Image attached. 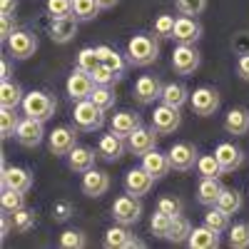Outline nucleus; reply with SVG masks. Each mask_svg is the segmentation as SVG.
I'll return each mask as SVG.
<instances>
[{"mask_svg":"<svg viewBox=\"0 0 249 249\" xmlns=\"http://www.w3.org/2000/svg\"><path fill=\"white\" fill-rule=\"evenodd\" d=\"M167 157H170V164L175 172H190L192 167H197L199 152L192 142H175L167 150Z\"/></svg>","mask_w":249,"mask_h":249,"instance_id":"nucleus-8","label":"nucleus"},{"mask_svg":"<svg viewBox=\"0 0 249 249\" xmlns=\"http://www.w3.org/2000/svg\"><path fill=\"white\" fill-rule=\"evenodd\" d=\"M97 157H100L97 150L85 147V144H75V147L70 150V155H68V167L72 172H77V175H85L88 170L95 167V160Z\"/></svg>","mask_w":249,"mask_h":249,"instance_id":"nucleus-22","label":"nucleus"},{"mask_svg":"<svg viewBox=\"0 0 249 249\" xmlns=\"http://www.w3.org/2000/svg\"><path fill=\"white\" fill-rule=\"evenodd\" d=\"M110 212H112V219H115L117 224H127V227H132V224H137V222L142 219L144 207H142L140 197H135V195L127 192V195H120V197L112 202Z\"/></svg>","mask_w":249,"mask_h":249,"instance_id":"nucleus-4","label":"nucleus"},{"mask_svg":"<svg viewBox=\"0 0 249 249\" xmlns=\"http://www.w3.org/2000/svg\"><path fill=\"white\" fill-rule=\"evenodd\" d=\"M175 5L179 10V15H202L207 10V0H175Z\"/></svg>","mask_w":249,"mask_h":249,"instance_id":"nucleus-48","label":"nucleus"},{"mask_svg":"<svg viewBox=\"0 0 249 249\" xmlns=\"http://www.w3.org/2000/svg\"><path fill=\"white\" fill-rule=\"evenodd\" d=\"M182 124V115L177 107H170V105H157L155 112H152V127L155 132L162 137V135H175Z\"/></svg>","mask_w":249,"mask_h":249,"instance_id":"nucleus-11","label":"nucleus"},{"mask_svg":"<svg viewBox=\"0 0 249 249\" xmlns=\"http://www.w3.org/2000/svg\"><path fill=\"white\" fill-rule=\"evenodd\" d=\"M190 90H187L184 82H164V88H162V102L164 105H170V107H177L182 110L187 102H190Z\"/></svg>","mask_w":249,"mask_h":249,"instance_id":"nucleus-27","label":"nucleus"},{"mask_svg":"<svg viewBox=\"0 0 249 249\" xmlns=\"http://www.w3.org/2000/svg\"><path fill=\"white\" fill-rule=\"evenodd\" d=\"M0 207H3V212H8V214L23 210V207H25V192H18V190H8V187H3Z\"/></svg>","mask_w":249,"mask_h":249,"instance_id":"nucleus-37","label":"nucleus"},{"mask_svg":"<svg viewBox=\"0 0 249 249\" xmlns=\"http://www.w3.org/2000/svg\"><path fill=\"white\" fill-rule=\"evenodd\" d=\"M202 37V25L199 20L192 15H179L175 23V43L177 45H195L197 40Z\"/></svg>","mask_w":249,"mask_h":249,"instance_id":"nucleus-18","label":"nucleus"},{"mask_svg":"<svg viewBox=\"0 0 249 249\" xmlns=\"http://www.w3.org/2000/svg\"><path fill=\"white\" fill-rule=\"evenodd\" d=\"M97 50V57H100V62L102 65H107L110 70H115L120 77H124V72H127V57H122L115 48H110V45H97L95 48Z\"/></svg>","mask_w":249,"mask_h":249,"instance_id":"nucleus-31","label":"nucleus"},{"mask_svg":"<svg viewBox=\"0 0 249 249\" xmlns=\"http://www.w3.org/2000/svg\"><path fill=\"white\" fill-rule=\"evenodd\" d=\"M25 100L23 88L18 85L15 80H3L0 85V107H8V110H18Z\"/></svg>","mask_w":249,"mask_h":249,"instance_id":"nucleus-30","label":"nucleus"},{"mask_svg":"<svg viewBox=\"0 0 249 249\" xmlns=\"http://www.w3.org/2000/svg\"><path fill=\"white\" fill-rule=\"evenodd\" d=\"M72 214H75V207H72L70 202H65V199L55 202V204H53V210H50L53 222H68Z\"/></svg>","mask_w":249,"mask_h":249,"instance_id":"nucleus-50","label":"nucleus"},{"mask_svg":"<svg viewBox=\"0 0 249 249\" xmlns=\"http://www.w3.org/2000/svg\"><path fill=\"white\" fill-rule=\"evenodd\" d=\"M15 30H18V28H15L13 15H0V40H3V43H8L10 35H13Z\"/></svg>","mask_w":249,"mask_h":249,"instance_id":"nucleus-52","label":"nucleus"},{"mask_svg":"<svg viewBox=\"0 0 249 249\" xmlns=\"http://www.w3.org/2000/svg\"><path fill=\"white\" fill-rule=\"evenodd\" d=\"M10 75H13L10 60H8V57H3V60H0V80H10Z\"/></svg>","mask_w":249,"mask_h":249,"instance_id":"nucleus-56","label":"nucleus"},{"mask_svg":"<svg viewBox=\"0 0 249 249\" xmlns=\"http://www.w3.org/2000/svg\"><path fill=\"white\" fill-rule=\"evenodd\" d=\"M0 184L8 190H18V192H30L33 187V172L25 167H5L0 170Z\"/></svg>","mask_w":249,"mask_h":249,"instance_id":"nucleus-21","label":"nucleus"},{"mask_svg":"<svg viewBox=\"0 0 249 249\" xmlns=\"http://www.w3.org/2000/svg\"><path fill=\"white\" fill-rule=\"evenodd\" d=\"M224 190V184L219 182V177H199V184H197V202L204 204V207H214L219 195Z\"/></svg>","mask_w":249,"mask_h":249,"instance_id":"nucleus-25","label":"nucleus"},{"mask_svg":"<svg viewBox=\"0 0 249 249\" xmlns=\"http://www.w3.org/2000/svg\"><path fill=\"white\" fill-rule=\"evenodd\" d=\"M219 102H222L219 100V92L214 88H207V85L197 88L190 95V105H192L195 115H199V117H212L219 110Z\"/></svg>","mask_w":249,"mask_h":249,"instance_id":"nucleus-10","label":"nucleus"},{"mask_svg":"<svg viewBox=\"0 0 249 249\" xmlns=\"http://www.w3.org/2000/svg\"><path fill=\"white\" fill-rule=\"evenodd\" d=\"M77 23L75 18H53L50 23V40L57 45H68L77 37Z\"/></svg>","mask_w":249,"mask_h":249,"instance_id":"nucleus-23","label":"nucleus"},{"mask_svg":"<svg viewBox=\"0 0 249 249\" xmlns=\"http://www.w3.org/2000/svg\"><path fill=\"white\" fill-rule=\"evenodd\" d=\"M37 45H40L37 35H35L33 30H25V28L15 30V33L10 35V40L5 43L10 57H15V60H28V57H33L35 50H37Z\"/></svg>","mask_w":249,"mask_h":249,"instance_id":"nucleus-5","label":"nucleus"},{"mask_svg":"<svg viewBox=\"0 0 249 249\" xmlns=\"http://www.w3.org/2000/svg\"><path fill=\"white\" fill-rule=\"evenodd\" d=\"M160 57V40L147 33H137L127 43V62L135 68H150Z\"/></svg>","mask_w":249,"mask_h":249,"instance_id":"nucleus-1","label":"nucleus"},{"mask_svg":"<svg viewBox=\"0 0 249 249\" xmlns=\"http://www.w3.org/2000/svg\"><path fill=\"white\" fill-rule=\"evenodd\" d=\"M230 247L232 249H247L249 247V222L230 224Z\"/></svg>","mask_w":249,"mask_h":249,"instance_id":"nucleus-39","label":"nucleus"},{"mask_svg":"<svg viewBox=\"0 0 249 249\" xmlns=\"http://www.w3.org/2000/svg\"><path fill=\"white\" fill-rule=\"evenodd\" d=\"M224 130H227V135L244 137V135L249 132V110H244V107H232L230 112L224 115Z\"/></svg>","mask_w":249,"mask_h":249,"instance_id":"nucleus-29","label":"nucleus"},{"mask_svg":"<svg viewBox=\"0 0 249 249\" xmlns=\"http://www.w3.org/2000/svg\"><path fill=\"white\" fill-rule=\"evenodd\" d=\"M105 247L107 249H135V247H144V242L142 239H137L132 232H130V227L127 224H117L115 222V227H110V230L105 232Z\"/></svg>","mask_w":249,"mask_h":249,"instance_id":"nucleus-14","label":"nucleus"},{"mask_svg":"<svg viewBox=\"0 0 249 249\" xmlns=\"http://www.w3.org/2000/svg\"><path fill=\"white\" fill-rule=\"evenodd\" d=\"M242 204H244L242 192H239V190H232V187H224L222 195H219V199H217V207H219V210H224L230 217L242 210Z\"/></svg>","mask_w":249,"mask_h":249,"instance_id":"nucleus-33","label":"nucleus"},{"mask_svg":"<svg viewBox=\"0 0 249 249\" xmlns=\"http://www.w3.org/2000/svg\"><path fill=\"white\" fill-rule=\"evenodd\" d=\"M15 230V224H13V217L8 214V212H3V217H0V232H3V234H0V239H8L10 237V232Z\"/></svg>","mask_w":249,"mask_h":249,"instance_id":"nucleus-54","label":"nucleus"},{"mask_svg":"<svg viewBox=\"0 0 249 249\" xmlns=\"http://www.w3.org/2000/svg\"><path fill=\"white\" fill-rule=\"evenodd\" d=\"M175 23H177L175 15H160V18H155L152 30L160 40H172L175 37Z\"/></svg>","mask_w":249,"mask_h":249,"instance_id":"nucleus-42","label":"nucleus"},{"mask_svg":"<svg viewBox=\"0 0 249 249\" xmlns=\"http://www.w3.org/2000/svg\"><path fill=\"white\" fill-rule=\"evenodd\" d=\"M75 62H77L75 68H80V70H85V72H92V70H95V68L100 65V57H97V50H95V48H82V50L77 53Z\"/></svg>","mask_w":249,"mask_h":249,"instance_id":"nucleus-47","label":"nucleus"},{"mask_svg":"<svg viewBox=\"0 0 249 249\" xmlns=\"http://www.w3.org/2000/svg\"><path fill=\"white\" fill-rule=\"evenodd\" d=\"M197 175L199 177H222L224 170L214 155H199L197 160Z\"/></svg>","mask_w":249,"mask_h":249,"instance_id":"nucleus-38","label":"nucleus"},{"mask_svg":"<svg viewBox=\"0 0 249 249\" xmlns=\"http://www.w3.org/2000/svg\"><path fill=\"white\" fill-rule=\"evenodd\" d=\"M77 144V127L75 124H60L48 135V147L55 157H68L70 150Z\"/></svg>","mask_w":249,"mask_h":249,"instance_id":"nucleus-6","label":"nucleus"},{"mask_svg":"<svg viewBox=\"0 0 249 249\" xmlns=\"http://www.w3.org/2000/svg\"><path fill=\"white\" fill-rule=\"evenodd\" d=\"M90 100L95 102L97 107H102V110L107 112V110H112V107H115L117 95H115V90H112V88H102V85H95V90H92Z\"/></svg>","mask_w":249,"mask_h":249,"instance_id":"nucleus-40","label":"nucleus"},{"mask_svg":"<svg viewBox=\"0 0 249 249\" xmlns=\"http://www.w3.org/2000/svg\"><path fill=\"white\" fill-rule=\"evenodd\" d=\"M162 88L164 82L157 75H140L132 85V97L140 105H155V100L162 97Z\"/></svg>","mask_w":249,"mask_h":249,"instance_id":"nucleus-9","label":"nucleus"},{"mask_svg":"<svg viewBox=\"0 0 249 249\" xmlns=\"http://www.w3.org/2000/svg\"><path fill=\"white\" fill-rule=\"evenodd\" d=\"M172 219H175V217L155 210V214L150 217V232H152L157 239H164V237H167V232H170V227H172Z\"/></svg>","mask_w":249,"mask_h":249,"instance_id":"nucleus-41","label":"nucleus"},{"mask_svg":"<svg viewBox=\"0 0 249 249\" xmlns=\"http://www.w3.org/2000/svg\"><path fill=\"white\" fill-rule=\"evenodd\" d=\"M20 110L28 117L48 122L57 110V100L45 90H30V92H25V100H23V105H20Z\"/></svg>","mask_w":249,"mask_h":249,"instance_id":"nucleus-2","label":"nucleus"},{"mask_svg":"<svg viewBox=\"0 0 249 249\" xmlns=\"http://www.w3.org/2000/svg\"><path fill=\"white\" fill-rule=\"evenodd\" d=\"M102 13V5L97 0H72V18L80 23H92Z\"/></svg>","mask_w":249,"mask_h":249,"instance_id":"nucleus-32","label":"nucleus"},{"mask_svg":"<svg viewBox=\"0 0 249 249\" xmlns=\"http://www.w3.org/2000/svg\"><path fill=\"white\" fill-rule=\"evenodd\" d=\"M60 247L62 249H82V247H88V237L82 230H65L60 234Z\"/></svg>","mask_w":249,"mask_h":249,"instance_id":"nucleus-45","label":"nucleus"},{"mask_svg":"<svg viewBox=\"0 0 249 249\" xmlns=\"http://www.w3.org/2000/svg\"><path fill=\"white\" fill-rule=\"evenodd\" d=\"M50 18H72V0H48Z\"/></svg>","mask_w":249,"mask_h":249,"instance_id":"nucleus-49","label":"nucleus"},{"mask_svg":"<svg viewBox=\"0 0 249 249\" xmlns=\"http://www.w3.org/2000/svg\"><path fill=\"white\" fill-rule=\"evenodd\" d=\"M214 157L219 160L224 175L239 170L242 164H244V150L237 147L234 142H219V144H217V150H214Z\"/></svg>","mask_w":249,"mask_h":249,"instance_id":"nucleus-20","label":"nucleus"},{"mask_svg":"<svg viewBox=\"0 0 249 249\" xmlns=\"http://www.w3.org/2000/svg\"><path fill=\"white\" fill-rule=\"evenodd\" d=\"M110 175L105 172V170H88L85 175H82V184H80V190H82V195H88V197H92V199H97V197H102V195H107L110 192Z\"/></svg>","mask_w":249,"mask_h":249,"instance_id":"nucleus-17","label":"nucleus"},{"mask_svg":"<svg viewBox=\"0 0 249 249\" xmlns=\"http://www.w3.org/2000/svg\"><path fill=\"white\" fill-rule=\"evenodd\" d=\"M190 234H192V224H190V219L187 217H175L172 219V227H170V232H167V242H172V244H187V239H190Z\"/></svg>","mask_w":249,"mask_h":249,"instance_id":"nucleus-34","label":"nucleus"},{"mask_svg":"<svg viewBox=\"0 0 249 249\" xmlns=\"http://www.w3.org/2000/svg\"><path fill=\"white\" fill-rule=\"evenodd\" d=\"M72 122L75 127L82 132H95L105 124V110L97 107L92 100H80L75 102V110H72Z\"/></svg>","mask_w":249,"mask_h":249,"instance_id":"nucleus-3","label":"nucleus"},{"mask_svg":"<svg viewBox=\"0 0 249 249\" xmlns=\"http://www.w3.org/2000/svg\"><path fill=\"white\" fill-rule=\"evenodd\" d=\"M140 124H142V117H140L137 112H132V110H122V112H117V115L110 120V130L117 132L120 137L127 140V137L140 127Z\"/></svg>","mask_w":249,"mask_h":249,"instance_id":"nucleus-26","label":"nucleus"},{"mask_svg":"<svg viewBox=\"0 0 249 249\" xmlns=\"http://www.w3.org/2000/svg\"><path fill=\"white\" fill-rule=\"evenodd\" d=\"M157 132H155V127L150 124V127H144V124H140V127L127 137V147H130V152L132 155H137V157H142L144 152H150V150H155L157 147Z\"/></svg>","mask_w":249,"mask_h":249,"instance_id":"nucleus-19","label":"nucleus"},{"mask_svg":"<svg viewBox=\"0 0 249 249\" xmlns=\"http://www.w3.org/2000/svg\"><path fill=\"white\" fill-rule=\"evenodd\" d=\"M157 210L164 212V214H170V217H179L184 212V202L179 197H172V195H164L157 199Z\"/></svg>","mask_w":249,"mask_h":249,"instance_id":"nucleus-46","label":"nucleus"},{"mask_svg":"<svg viewBox=\"0 0 249 249\" xmlns=\"http://www.w3.org/2000/svg\"><path fill=\"white\" fill-rule=\"evenodd\" d=\"M187 247L192 249H217L219 247V232H214L212 227H192V234L187 239Z\"/></svg>","mask_w":249,"mask_h":249,"instance_id":"nucleus-28","label":"nucleus"},{"mask_svg":"<svg viewBox=\"0 0 249 249\" xmlns=\"http://www.w3.org/2000/svg\"><path fill=\"white\" fill-rule=\"evenodd\" d=\"M155 182H157V179L140 164V167H132L127 175H124V192H130V195H135V197H144V195L152 192Z\"/></svg>","mask_w":249,"mask_h":249,"instance_id":"nucleus-15","label":"nucleus"},{"mask_svg":"<svg viewBox=\"0 0 249 249\" xmlns=\"http://www.w3.org/2000/svg\"><path fill=\"white\" fill-rule=\"evenodd\" d=\"M90 75H92V80H95V85H102V88H112V85H117V82L122 80L115 70H110L107 65H102V62H100V65H97Z\"/></svg>","mask_w":249,"mask_h":249,"instance_id":"nucleus-43","label":"nucleus"},{"mask_svg":"<svg viewBox=\"0 0 249 249\" xmlns=\"http://www.w3.org/2000/svg\"><path fill=\"white\" fill-rule=\"evenodd\" d=\"M18 0H0V15H15Z\"/></svg>","mask_w":249,"mask_h":249,"instance_id":"nucleus-55","label":"nucleus"},{"mask_svg":"<svg viewBox=\"0 0 249 249\" xmlns=\"http://www.w3.org/2000/svg\"><path fill=\"white\" fill-rule=\"evenodd\" d=\"M97 3L102 5V10H112V8L120 3V0H97Z\"/></svg>","mask_w":249,"mask_h":249,"instance_id":"nucleus-57","label":"nucleus"},{"mask_svg":"<svg viewBox=\"0 0 249 249\" xmlns=\"http://www.w3.org/2000/svg\"><path fill=\"white\" fill-rule=\"evenodd\" d=\"M45 137V122L43 120H35V117H23L18 124V132H15V140L23 144V147H37Z\"/></svg>","mask_w":249,"mask_h":249,"instance_id":"nucleus-13","label":"nucleus"},{"mask_svg":"<svg viewBox=\"0 0 249 249\" xmlns=\"http://www.w3.org/2000/svg\"><path fill=\"white\" fill-rule=\"evenodd\" d=\"M65 90H68V97H70L72 102L90 100V95H92V90H95V80H92L90 72L75 68L72 75H70L68 82H65Z\"/></svg>","mask_w":249,"mask_h":249,"instance_id":"nucleus-12","label":"nucleus"},{"mask_svg":"<svg viewBox=\"0 0 249 249\" xmlns=\"http://www.w3.org/2000/svg\"><path fill=\"white\" fill-rule=\"evenodd\" d=\"M10 217H13V224H15V232H20V234L30 232L33 227H35V212L28 210V207H23V210L13 212Z\"/></svg>","mask_w":249,"mask_h":249,"instance_id":"nucleus-44","label":"nucleus"},{"mask_svg":"<svg viewBox=\"0 0 249 249\" xmlns=\"http://www.w3.org/2000/svg\"><path fill=\"white\" fill-rule=\"evenodd\" d=\"M127 140L120 137L117 132L110 130V135H102L100 142H97V155L100 160H105V162H117L124 157V152H127Z\"/></svg>","mask_w":249,"mask_h":249,"instance_id":"nucleus-16","label":"nucleus"},{"mask_svg":"<svg viewBox=\"0 0 249 249\" xmlns=\"http://www.w3.org/2000/svg\"><path fill=\"white\" fill-rule=\"evenodd\" d=\"M20 117L18 115V110H8V107H3L0 110V137L3 140H10V137H15V132H18V124H20Z\"/></svg>","mask_w":249,"mask_h":249,"instance_id":"nucleus-36","label":"nucleus"},{"mask_svg":"<svg viewBox=\"0 0 249 249\" xmlns=\"http://www.w3.org/2000/svg\"><path fill=\"white\" fill-rule=\"evenodd\" d=\"M202 62V53L195 48V45H177L172 50V70L182 77H190L197 72Z\"/></svg>","mask_w":249,"mask_h":249,"instance_id":"nucleus-7","label":"nucleus"},{"mask_svg":"<svg viewBox=\"0 0 249 249\" xmlns=\"http://www.w3.org/2000/svg\"><path fill=\"white\" fill-rule=\"evenodd\" d=\"M142 167L147 170L155 179H162V177H167V175L172 172V164H170L167 152H160L157 147L142 155Z\"/></svg>","mask_w":249,"mask_h":249,"instance_id":"nucleus-24","label":"nucleus"},{"mask_svg":"<svg viewBox=\"0 0 249 249\" xmlns=\"http://www.w3.org/2000/svg\"><path fill=\"white\" fill-rule=\"evenodd\" d=\"M234 70H237L239 80L249 82V53H247V55H239V57H237V65H234Z\"/></svg>","mask_w":249,"mask_h":249,"instance_id":"nucleus-53","label":"nucleus"},{"mask_svg":"<svg viewBox=\"0 0 249 249\" xmlns=\"http://www.w3.org/2000/svg\"><path fill=\"white\" fill-rule=\"evenodd\" d=\"M234 55H247L249 53V30H239L232 35V43H230Z\"/></svg>","mask_w":249,"mask_h":249,"instance_id":"nucleus-51","label":"nucleus"},{"mask_svg":"<svg viewBox=\"0 0 249 249\" xmlns=\"http://www.w3.org/2000/svg\"><path fill=\"white\" fill-rule=\"evenodd\" d=\"M204 224L207 227H212L214 232H227L230 230V214H227L224 210H219V207L214 204V207H210V210L204 212Z\"/></svg>","mask_w":249,"mask_h":249,"instance_id":"nucleus-35","label":"nucleus"}]
</instances>
